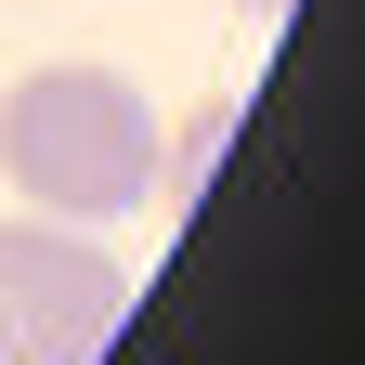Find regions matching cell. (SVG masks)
<instances>
[{
  "label": "cell",
  "mask_w": 365,
  "mask_h": 365,
  "mask_svg": "<svg viewBox=\"0 0 365 365\" xmlns=\"http://www.w3.org/2000/svg\"><path fill=\"white\" fill-rule=\"evenodd\" d=\"M0 170L39 222H118L157 196V105L118 66H39L0 91Z\"/></svg>",
  "instance_id": "6da1fadb"
},
{
  "label": "cell",
  "mask_w": 365,
  "mask_h": 365,
  "mask_svg": "<svg viewBox=\"0 0 365 365\" xmlns=\"http://www.w3.org/2000/svg\"><path fill=\"white\" fill-rule=\"evenodd\" d=\"M235 14H287V0H235Z\"/></svg>",
  "instance_id": "3957f363"
},
{
  "label": "cell",
  "mask_w": 365,
  "mask_h": 365,
  "mask_svg": "<svg viewBox=\"0 0 365 365\" xmlns=\"http://www.w3.org/2000/svg\"><path fill=\"white\" fill-rule=\"evenodd\" d=\"M130 327V274L118 248H91V222H0V352L14 365H105Z\"/></svg>",
  "instance_id": "7a4b0ae2"
},
{
  "label": "cell",
  "mask_w": 365,
  "mask_h": 365,
  "mask_svg": "<svg viewBox=\"0 0 365 365\" xmlns=\"http://www.w3.org/2000/svg\"><path fill=\"white\" fill-rule=\"evenodd\" d=\"M0 365H14V352H0Z\"/></svg>",
  "instance_id": "277c9868"
}]
</instances>
